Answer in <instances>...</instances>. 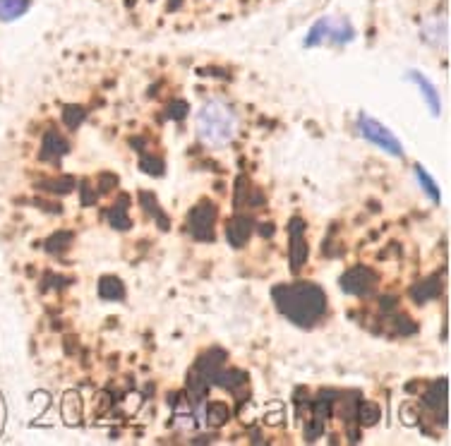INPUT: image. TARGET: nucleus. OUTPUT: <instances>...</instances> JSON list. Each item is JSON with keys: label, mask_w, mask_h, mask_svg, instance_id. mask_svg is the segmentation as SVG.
<instances>
[{"label": "nucleus", "mask_w": 451, "mask_h": 446, "mask_svg": "<svg viewBox=\"0 0 451 446\" xmlns=\"http://www.w3.org/2000/svg\"><path fill=\"white\" fill-rule=\"evenodd\" d=\"M195 132L199 142L212 146V149H224L236 139L238 118L233 108L219 98L204 101L195 113Z\"/></svg>", "instance_id": "nucleus-1"}, {"label": "nucleus", "mask_w": 451, "mask_h": 446, "mask_svg": "<svg viewBox=\"0 0 451 446\" xmlns=\"http://www.w3.org/2000/svg\"><path fill=\"white\" fill-rule=\"evenodd\" d=\"M358 125H360V134L370 144L379 146V149L386 151V154H391V156H398V158L403 156V146L396 139V134L386 130V127L379 120L370 118V115H360Z\"/></svg>", "instance_id": "nucleus-2"}, {"label": "nucleus", "mask_w": 451, "mask_h": 446, "mask_svg": "<svg viewBox=\"0 0 451 446\" xmlns=\"http://www.w3.org/2000/svg\"><path fill=\"white\" fill-rule=\"evenodd\" d=\"M415 178H418V183L423 185V190L427 192V197L430 199H435V202H439V190H437V183L430 178V175L425 173V168H415Z\"/></svg>", "instance_id": "nucleus-6"}, {"label": "nucleus", "mask_w": 451, "mask_h": 446, "mask_svg": "<svg viewBox=\"0 0 451 446\" xmlns=\"http://www.w3.org/2000/svg\"><path fill=\"white\" fill-rule=\"evenodd\" d=\"M29 8V0H0V20L13 22L22 17Z\"/></svg>", "instance_id": "nucleus-5"}, {"label": "nucleus", "mask_w": 451, "mask_h": 446, "mask_svg": "<svg viewBox=\"0 0 451 446\" xmlns=\"http://www.w3.org/2000/svg\"><path fill=\"white\" fill-rule=\"evenodd\" d=\"M408 77H411V82H413L415 87H418L420 94H423V98H425L427 108L432 110V115H439V110H442V103H439V96H437V87L432 84V82L427 79L423 72H418V70L408 72Z\"/></svg>", "instance_id": "nucleus-4"}, {"label": "nucleus", "mask_w": 451, "mask_h": 446, "mask_svg": "<svg viewBox=\"0 0 451 446\" xmlns=\"http://www.w3.org/2000/svg\"><path fill=\"white\" fill-rule=\"evenodd\" d=\"M420 34H423V41L430 49L435 51H447L449 46V20L447 17H430V20L425 22L423 29H420Z\"/></svg>", "instance_id": "nucleus-3"}]
</instances>
